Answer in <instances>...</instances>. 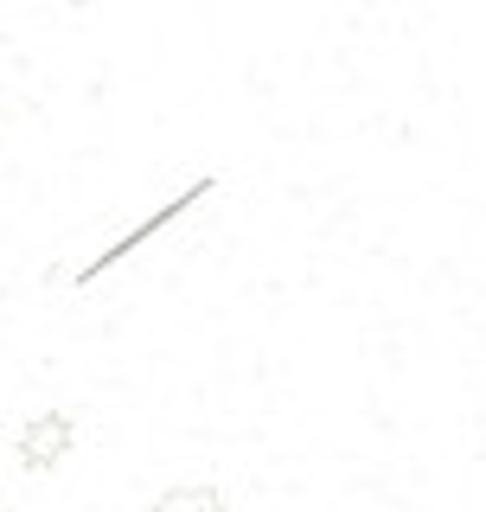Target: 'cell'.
<instances>
[{"instance_id":"obj_1","label":"cell","mask_w":486,"mask_h":512,"mask_svg":"<svg viewBox=\"0 0 486 512\" xmlns=\"http://www.w3.org/2000/svg\"><path fill=\"white\" fill-rule=\"evenodd\" d=\"M71 442H77L71 416H64V410H39V416L20 429V461H26L32 474H45V468H58V461L71 455Z\"/></svg>"},{"instance_id":"obj_2","label":"cell","mask_w":486,"mask_h":512,"mask_svg":"<svg viewBox=\"0 0 486 512\" xmlns=\"http://www.w3.org/2000/svg\"><path fill=\"white\" fill-rule=\"evenodd\" d=\"M148 512H224V493L218 487H167Z\"/></svg>"}]
</instances>
